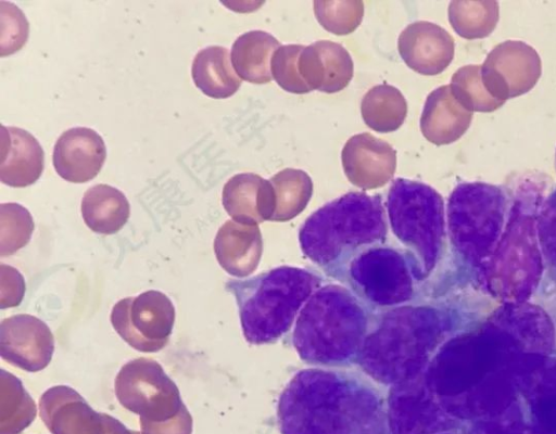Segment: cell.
I'll use <instances>...</instances> for the list:
<instances>
[{"label":"cell","instance_id":"cell-25","mask_svg":"<svg viewBox=\"0 0 556 434\" xmlns=\"http://www.w3.org/2000/svg\"><path fill=\"white\" fill-rule=\"evenodd\" d=\"M191 74L194 85L214 99L229 98L241 86V78L231 66L229 50L222 46L200 50L193 59Z\"/></svg>","mask_w":556,"mask_h":434},{"label":"cell","instance_id":"cell-10","mask_svg":"<svg viewBox=\"0 0 556 434\" xmlns=\"http://www.w3.org/2000/svg\"><path fill=\"white\" fill-rule=\"evenodd\" d=\"M387 209L395 237L417 256L418 275H427L437 264L444 235V202L430 186L395 179L388 193Z\"/></svg>","mask_w":556,"mask_h":434},{"label":"cell","instance_id":"cell-32","mask_svg":"<svg viewBox=\"0 0 556 434\" xmlns=\"http://www.w3.org/2000/svg\"><path fill=\"white\" fill-rule=\"evenodd\" d=\"M498 20V5L494 1H452L448 21L463 38H483L491 34Z\"/></svg>","mask_w":556,"mask_h":434},{"label":"cell","instance_id":"cell-16","mask_svg":"<svg viewBox=\"0 0 556 434\" xmlns=\"http://www.w3.org/2000/svg\"><path fill=\"white\" fill-rule=\"evenodd\" d=\"M39 414L52 434H109L113 419L93 410L65 385L50 387L41 395Z\"/></svg>","mask_w":556,"mask_h":434},{"label":"cell","instance_id":"cell-4","mask_svg":"<svg viewBox=\"0 0 556 434\" xmlns=\"http://www.w3.org/2000/svg\"><path fill=\"white\" fill-rule=\"evenodd\" d=\"M319 282L307 270L286 266L248 281L228 282L227 290L239 305L245 340L263 344L286 333Z\"/></svg>","mask_w":556,"mask_h":434},{"label":"cell","instance_id":"cell-28","mask_svg":"<svg viewBox=\"0 0 556 434\" xmlns=\"http://www.w3.org/2000/svg\"><path fill=\"white\" fill-rule=\"evenodd\" d=\"M268 180L271 186L270 220L287 221L304 210L313 193L312 179L305 171L286 168Z\"/></svg>","mask_w":556,"mask_h":434},{"label":"cell","instance_id":"cell-13","mask_svg":"<svg viewBox=\"0 0 556 434\" xmlns=\"http://www.w3.org/2000/svg\"><path fill=\"white\" fill-rule=\"evenodd\" d=\"M480 74L490 95L505 103L534 87L541 76V59L529 44L507 40L492 49Z\"/></svg>","mask_w":556,"mask_h":434},{"label":"cell","instance_id":"cell-18","mask_svg":"<svg viewBox=\"0 0 556 434\" xmlns=\"http://www.w3.org/2000/svg\"><path fill=\"white\" fill-rule=\"evenodd\" d=\"M105 156L104 141L96 130L74 127L59 137L52 159L61 178L73 183H84L100 173Z\"/></svg>","mask_w":556,"mask_h":434},{"label":"cell","instance_id":"cell-1","mask_svg":"<svg viewBox=\"0 0 556 434\" xmlns=\"http://www.w3.org/2000/svg\"><path fill=\"white\" fill-rule=\"evenodd\" d=\"M282 434H386L382 403L375 390L345 374L305 369L278 404Z\"/></svg>","mask_w":556,"mask_h":434},{"label":"cell","instance_id":"cell-35","mask_svg":"<svg viewBox=\"0 0 556 434\" xmlns=\"http://www.w3.org/2000/svg\"><path fill=\"white\" fill-rule=\"evenodd\" d=\"M318 23L328 31L342 36L353 33L362 23L364 3L357 0L314 1Z\"/></svg>","mask_w":556,"mask_h":434},{"label":"cell","instance_id":"cell-5","mask_svg":"<svg viewBox=\"0 0 556 434\" xmlns=\"http://www.w3.org/2000/svg\"><path fill=\"white\" fill-rule=\"evenodd\" d=\"M386 235L381 197L349 192L314 212L303 224L299 241L312 261L327 266L348 251L382 242Z\"/></svg>","mask_w":556,"mask_h":434},{"label":"cell","instance_id":"cell-2","mask_svg":"<svg viewBox=\"0 0 556 434\" xmlns=\"http://www.w3.org/2000/svg\"><path fill=\"white\" fill-rule=\"evenodd\" d=\"M444 324L442 316L431 307H397L365 336L357 354L359 366L386 385L415 378L427 369Z\"/></svg>","mask_w":556,"mask_h":434},{"label":"cell","instance_id":"cell-15","mask_svg":"<svg viewBox=\"0 0 556 434\" xmlns=\"http://www.w3.org/2000/svg\"><path fill=\"white\" fill-rule=\"evenodd\" d=\"M54 337L49 327L30 315H16L0 324V355L22 370L37 372L51 361Z\"/></svg>","mask_w":556,"mask_h":434},{"label":"cell","instance_id":"cell-3","mask_svg":"<svg viewBox=\"0 0 556 434\" xmlns=\"http://www.w3.org/2000/svg\"><path fill=\"white\" fill-rule=\"evenodd\" d=\"M367 331V316L346 289L329 284L312 294L293 333L299 356L314 365H334L358 354Z\"/></svg>","mask_w":556,"mask_h":434},{"label":"cell","instance_id":"cell-22","mask_svg":"<svg viewBox=\"0 0 556 434\" xmlns=\"http://www.w3.org/2000/svg\"><path fill=\"white\" fill-rule=\"evenodd\" d=\"M472 113L454 97L450 86H441L429 93L420 117L424 137L435 145L458 140L468 129Z\"/></svg>","mask_w":556,"mask_h":434},{"label":"cell","instance_id":"cell-34","mask_svg":"<svg viewBox=\"0 0 556 434\" xmlns=\"http://www.w3.org/2000/svg\"><path fill=\"white\" fill-rule=\"evenodd\" d=\"M34 221L30 213L17 203L0 205V255L14 254L31 237Z\"/></svg>","mask_w":556,"mask_h":434},{"label":"cell","instance_id":"cell-21","mask_svg":"<svg viewBox=\"0 0 556 434\" xmlns=\"http://www.w3.org/2000/svg\"><path fill=\"white\" fill-rule=\"evenodd\" d=\"M43 150L27 130L2 126L0 180L14 188L35 183L43 170Z\"/></svg>","mask_w":556,"mask_h":434},{"label":"cell","instance_id":"cell-14","mask_svg":"<svg viewBox=\"0 0 556 434\" xmlns=\"http://www.w3.org/2000/svg\"><path fill=\"white\" fill-rule=\"evenodd\" d=\"M443 422L442 407L427 386L425 372L392 385L388 401L392 434H431Z\"/></svg>","mask_w":556,"mask_h":434},{"label":"cell","instance_id":"cell-19","mask_svg":"<svg viewBox=\"0 0 556 434\" xmlns=\"http://www.w3.org/2000/svg\"><path fill=\"white\" fill-rule=\"evenodd\" d=\"M397 48L406 65L421 75H438L452 62L454 39L441 26L418 21L399 36Z\"/></svg>","mask_w":556,"mask_h":434},{"label":"cell","instance_id":"cell-24","mask_svg":"<svg viewBox=\"0 0 556 434\" xmlns=\"http://www.w3.org/2000/svg\"><path fill=\"white\" fill-rule=\"evenodd\" d=\"M214 252L228 273L237 277L249 275L256 267L262 252L258 227L227 220L215 237Z\"/></svg>","mask_w":556,"mask_h":434},{"label":"cell","instance_id":"cell-6","mask_svg":"<svg viewBox=\"0 0 556 434\" xmlns=\"http://www.w3.org/2000/svg\"><path fill=\"white\" fill-rule=\"evenodd\" d=\"M511 343L500 331L468 333L447 342L425 371L427 386L446 411L509 358Z\"/></svg>","mask_w":556,"mask_h":434},{"label":"cell","instance_id":"cell-26","mask_svg":"<svg viewBox=\"0 0 556 434\" xmlns=\"http://www.w3.org/2000/svg\"><path fill=\"white\" fill-rule=\"evenodd\" d=\"M81 216L87 227L101 234H113L127 222L130 206L125 194L109 184L90 187L81 200Z\"/></svg>","mask_w":556,"mask_h":434},{"label":"cell","instance_id":"cell-12","mask_svg":"<svg viewBox=\"0 0 556 434\" xmlns=\"http://www.w3.org/2000/svg\"><path fill=\"white\" fill-rule=\"evenodd\" d=\"M413 263L397 250L372 247L350 264V276L362 294L379 306L400 305L413 296Z\"/></svg>","mask_w":556,"mask_h":434},{"label":"cell","instance_id":"cell-31","mask_svg":"<svg viewBox=\"0 0 556 434\" xmlns=\"http://www.w3.org/2000/svg\"><path fill=\"white\" fill-rule=\"evenodd\" d=\"M36 417V405L12 373H0V434H20Z\"/></svg>","mask_w":556,"mask_h":434},{"label":"cell","instance_id":"cell-38","mask_svg":"<svg viewBox=\"0 0 556 434\" xmlns=\"http://www.w3.org/2000/svg\"><path fill=\"white\" fill-rule=\"evenodd\" d=\"M24 292L23 276L15 268L1 264V308L18 305Z\"/></svg>","mask_w":556,"mask_h":434},{"label":"cell","instance_id":"cell-8","mask_svg":"<svg viewBox=\"0 0 556 434\" xmlns=\"http://www.w3.org/2000/svg\"><path fill=\"white\" fill-rule=\"evenodd\" d=\"M542 199L538 186L523 182L516 190L508 221L492 254L493 288L519 297L529 293L541 269L536 212Z\"/></svg>","mask_w":556,"mask_h":434},{"label":"cell","instance_id":"cell-30","mask_svg":"<svg viewBox=\"0 0 556 434\" xmlns=\"http://www.w3.org/2000/svg\"><path fill=\"white\" fill-rule=\"evenodd\" d=\"M365 124L378 132L399 129L407 114V103L399 89L390 85H378L368 90L361 103Z\"/></svg>","mask_w":556,"mask_h":434},{"label":"cell","instance_id":"cell-37","mask_svg":"<svg viewBox=\"0 0 556 434\" xmlns=\"http://www.w3.org/2000/svg\"><path fill=\"white\" fill-rule=\"evenodd\" d=\"M535 225L539 244L545 257L556 264V189L541 201Z\"/></svg>","mask_w":556,"mask_h":434},{"label":"cell","instance_id":"cell-36","mask_svg":"<svg viewBox=\"0 0 556 434\" xmlns=\"http://www.w3.org/2000/svg\"><path fill=\"white\" fill-rule=\"evenodd\" d=\"M305 46H280L271 56L270 71L275 81L291 93H307L311 89L303 81L299 73V56Z\"/></svg>","mask_w":556,"mask_h":434},{"label":"cell","instance_id":"cell-20","mask_svg":"<svg viewBox=\"0 0 556 434\" xmlns=\"http://www.w3.org/2000/svg\"><path fill=\"white\" fill-rule=\"evenodd\" d=\"M299 73L312 90L334 93L344 89L353 77V61L348 50L330 40L304 47L299 56Z\"/></svg>","mask_w":556,"mask_h":434},{"label":"cell","instance_id":"cell-23","mask_svg":"<svg viewBox=\"0 0 556 434\" xmlns=\"http://www.w3.org/2000/svg\"><path fill=\"white\" fill-rule=\"evenodd\" d=\"M222 200L224 208L237 222L256 225L270 218V182L256 174L232 176L223 188Z\"/></svg>","mask_w":556,"mask_h":434},{"label":"cell","instance_id":"cell-29","mask_svg":"<svg viewBox=\"0 0 556 434\" xmlns=\"http://www.w3.org/2000/svg\"><path fill=\"white\" fill-rule=\"evenodd\" d=\"M495 328L505 334L514 347L527 345L534 350H546L552 342V329L547 319L534 308L513 307L496 317Z\"/></svg>","mask_w":556,"mask_h":434},{"label":"cell","instance_id":"cell-17","mask_svg":"<svg viewBox=\"0 0 556 434\" xmlns=\"http://www.w3.org/2000/svg\"><path fill=\"white\" fill-rule=\"evenodd\" d=\"M341 159L349 181L364 190L383 187L396 168L394 149L368 132L352 136L342 149Z\"/></svg>","mask_w":556,"mask_h":434},{"label":"cell","instance_id":"cell-11","mask_svg":"<svg viewBox=\"0 0 556 434\" xmlns=\"http://www.w3.org/2000/svg\"><path fill=\"white\" fill-rule=\"evenodd\" d=\"M111 322L117 334L132 348L155 353L169 341L175 307L167 295L150 290L118 301L111 311Z\"/></svg>","mask_w":556,"mask_h":434},{"label":"cell","instance_id":"cell-7","mask_svg":"<svg viewBox=\"0 0 556 434\" xmlns=\"http://www.w3.org/2000/svg\"><path fill=\"white\" fill-rule=\"evenodd\" d=\"M119 404L140 418L141 434H191L192 418L175 382L153 359L125 363L114 381Z\"/></svg>","mask_w":556,"mask_h":434},{"label":"cell","instance_id":"cell-33","mask_svg":"<svg viewBox=\"0 0 556 434\" xmlns=\"http://www.w3.org/2000/svg\"><path fill=\"white\" fill-rule=\"evenodd\" d=\"M481 65H466L454 73L451 90L456 100L469 112H492L504 102L494 99L483 86Z\"/></svg>","mask_w":556,"mask_h":434},{"label":"cell","instance_id":"cell-9","mask_svg":"<svg viewBox=\"0 0 556 434\" xmlns=\"http://www.w3.org/2000/svg\"><path fill=\"white\" fill-rule=\"evenodd\" d=\"M507 197L486 182H460L447 200V227L455 250L471 263L491 257L504 231Z\"/></svg>","mask_w":556,"mask_h":434},{"label":"cell","instance_id":"cell-27","mask_svg":"<svg viewBox=\"0 0 556 434\" xmlns=\"http://www.w3.org/2000/svg\"><path fill=\"white\" fill-rule=\"evenodd\" d=\"M279 41L263 30H251L232 43L231 62L238 76L252 84H266L273 79L271 56Z\"/></svg>","mask_w":556,"mask_h":434}]
</instances>
